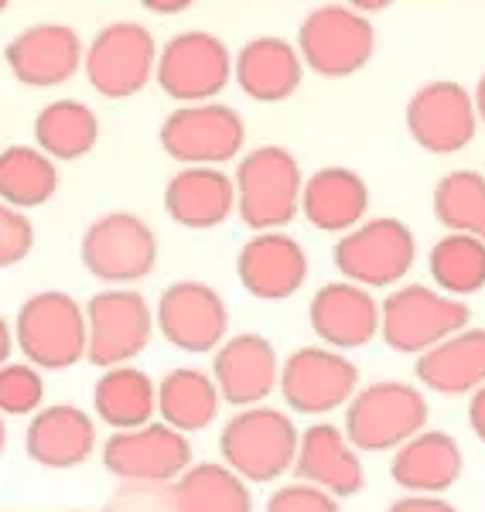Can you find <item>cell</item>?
<instances>
[{
	"mask_svg": "<svg viewBox=\"0 0 485 512\" xmlns=\"http://www.w3.org/2000/svg\"><path fill=\"white\" fill-rule=\"evenodd\" d=\"M7 448V427H4V417H0V454Z\"/></svg>",
	"mask_w": 485,
	"mask_h": 512,
	"instance_id": "obj_43",
	"label": "cell"
},
{
	"mask_svg": "<svg viewBox=\"0 0 485 512\" xmlns=\"http://www.w3.org/2000/svg\"><path fill=\"white\" fill-rule=\"evenodd\" d=\"M277 390L294 414H335V410L349 407V400L359 393V369L342 352L308 345V349H294L281 362Z\"/></svg>",
	"mask_w": 485,
	"mask_h": 512,
	"instance_id": "obj_13",
	"label": "cell"
},
{
	"mask_svg": "<svg viewBox=\"0 0 485 512\" xmlns=\"http://www.w3.org/2000/svg\"><path fill=\"white\" fill-rule=\"evenodd\" d=\"M298 55L318 76L342 79L373 59L376 31L369 18L345 4H322L308 11L298 28Z\"/></svg>",
	"mask_w": 485,
	"mask_h": 512,
	"instance_id": "obj_11",
	"label": "cell"
},
{
	"mask_svg": "<svg viewBox=\"0 0 485 512\" xmlns=\"http://www.w3.org/2000/svg\"><path fill=\"white\" fill-rule=\"evenodd\" d=\"M301 431L291 414L277 407H246L226 420L219 434V454L229 472H236L246 485L274 482L294 472Z\"/></svg>",
	"mask_w": 485,
	"mask_h": 512,
	"instance_id": "obj_2",
	"label": "cell"
},
{
	"mask_svg": "<svg viewBox=\"0 0 485 512\" xmlns=\"http://www.w3.org/2000/svg\"><path fill=\"white\" fill-rule=\"evenodd\" d=\"M236 212L253 233H284L301 212V164L287 147L263 144L246 151L233 175Z\"/></svg>",
	"mask_w": 485,
	"mask_h": 512,
	"instance_id": "obj_1",
	"label": "cell"
},
{
	"mask_svg": "<svg viewBox=\"0 0 485 512\" xmlns=\"http://www.w3.org/2000/svg\"><path fill=\"white\" fill-rule=\"evenodd\" d=\"M386 512H458L451 502L438 499V495H404L397 499Z\"/></svg>",
	"mask_w": 485,
	"mask_h": 512,
	"instance_id": "obj_38",
	"label": "cell"
},
{
	"mask_svg": "<svg viewBox=\"0 0 485 512\" xmlns=\"http://www.w3.org/2000/svg\"><path fill=\"white\" fill-rule=\"evenodd\" d=\"M304 76L298 48L284 38H253L233 55V79L257 103H281L294 96Z\"/></svg>",
	"mask_w": 485,
	"mask_h": 512,
	"instance_id": "obj_24",
	"label": "cell"
},
{
	"mask_svg": "<svg viewBox=\"0 0 485 512\" xmlns=\"http://www.w3.org/2000/svg\"><path fill=\"white\" fill-rule=\"evenodd\" d=\"M267 512H342L339 499L308 482H291L281 485L267 499Z\"/></svg>",
	"mask_w": 485,
	"mask_h": 512,
	"instance_id": "obj_37",
	"label": "cell"
},
{
	"mask_svg": "<svg viewBox=\"0 0 485 512\" xmlns=\"http://www.w3.org/2000/svg\"><path fill=\"white\" fill-rule=\"evenodd\" d=\"M294 472H298V482L315 485V489L335 495V499L363 492V485H366L359 451L349 444L342 427L325 424V420L322 424H311L308 431L301 434Z\"/></svg>",
	"mask_w": 485,
	"mask_h": 512,
	"instance_id": "obj_21",
	"label": "cell"
},
{
	"mask_svg": "<svg viewBox=\"0 0 485 512\" xmlns=\"http://www.w3.org/2000/svg\"><path fill=\"white\" fill-rule=\"evenodd\" d=\"M82 55H86L82 38L69 24L41 21L11 38L4 59L21 86L52 89V86H65V82L76 76L82 69Z\"/></svg>",
	"mask_w": 485,
	"mask_h": 512,
	"instance_id": "obj_18",
	"label": "cell"
},
{
	"mask_svg": "<svg viewBox=\"0 0 485 512\" xmlns=\"http://www.w3.org/2000/svg\"><path fill=\"white\" fill-rule=\"evenodd\" d=\"M185 7V0H147V11L154 14H182Z\"/></svg>",
	"mask_w": 485,
	"mask_h": 512,
	"instance_id": "obj_41",
	"label": "cell"
},
{
	"mask_svg": "<svg viewBox=\"0 0 485 512\" xmlns=\"http://www.w3.org/2000/svg\"><path fill=\"white\" fill-rule=\"evenodd\" d=\"M154 79L182 106L216 103V96L233 79V55L226 41L209 31H178L158 48Z\"/></svg>",
	"mask_w": 485,
	"mask_h": 512,
	"instance_id": "obj_9",
	"label": "cell"
},
{
	"mask_svg": "<svg viewBox=\"0 0 485 512\" xmlns=\"http://www.w3.org/2000/svg\"><path fill=\"white\" fill-rule=\"evenodd\" d=\"M14 345L35 369H72L86 359V308L65 291H41L14 318Z\"/></svg>",
	"mask_w": 485,
	"mask_h": 512,
	"instance_id": "obj_3",
	"label": "cell"
},
{
	"mask_svg": "<svg viewBox=\"0 0 485 512\" xmlns=\"http://www.w3.org/2000/svg\"><path fill=\"white\" fill-rule=\"evenodd\" d=\"M417 379L434 393L462 396L485 386V328H462L417 359Z\"/></svg>",
	"mask_w": 485,
	"mask_h": 512,
	"instance_id": "obj_27",
	"label": "cell"
},
{
	"mask_svg": "<svg viewBox=\"0 0 485 512\" xmlns=\"http://www.w3.org/2000/svg\"><path fill=\"white\" fill-rule=\"evenodd\" d=\"M219 390L209 373L195 366L171 369L158 383V417L178 434L205 431L219 417Z\"/></svg>",
	"mask_w": 485,
	"mask_h": 512,
	"instance_id": "obj_29",
	"label": "cell"
},
{
	"mask_svg": "<svg viewBox=\"0 0 485 512\" xmlns=\"http://www.w3.org/2000/svg\"><path fill=\"white\" fill-rule=\"evenodd\" d=\"M24 451L41 468H79L96 451V420L72 403L41 407L24 434Z\"/></svg>",
	"mask_w": 485,
	"mask_h": 512,
	"instance_id": "obj_22",
	"label": "cell"
},
{
	"mask_svg": "<svg viewBox=\"0 0 485 512\" xmlns=\"http://www.w3.org/2000/svg\"><path fill=\"white\" fill-rule=\"evenodd\" d=\"M158 69V41L137 21H113L86 45L82 72L106 99L137 96Z\"/></svg>",
	"mask_w": 485,
	"mask_h": 512,
	"instance_id": "obj_6",
	"label": "cell"
},
{
	"mask_svg": "<svg viewBox=\"0 0 485 512\" xmlns=\"http://www.w3.org/2000/svg\"><path fill=\"white\" fill-rule=\"evenodd\" d=\"M82 267L110 287H127L151 277L158 263V236L134 212L100 216L82 236Z\"/></svg>",
	"mask_w": 485,
	"mask_h": 512,
	"instance_id": "obj_12",
	"label": "cell"
},
{
	"mask_svg": "<svg viewBox=\"0 0 485 512\" xmlns=\"http://www.w3.org/2000/svg\"><path fill=\"white\" fill-rule=\"evenodd\" d=\"M103 468L120 482L171 485L192 468V441L161 420L113 431L110 441H103Z\"/></svg>",
	"mask_w": 485,
	"mask_h": 512,
	"instance_id": "obj_14",
	"label": "cell"
},
{
	"mask_svg": "<svg viewBox=\"0 0 485 512\" xmlns=\"http://www.w3.org/2000/svg\"><path fill=\"white\" fill-rule=\"evenodd\" d=\"M390 475L410 495H441L462 475V451L451 434L421 431L393 451Z\"/></svg>",
	"mask_w": 485,
	"mask_h": 512,
	"instance_id": "obj_25",
	"label": "cell"
},
{
	"mask_svg": "<svg viewBox=\"0 0 485 512\" xmlns=\"http://www.w3.org/2000/svg\"><path fill=\"white\" fill-rule=\"evenodd\" d=\"M434 216L448 233L472 236L485 243V175L482 171H451L434 188Z\"/></svg>",
	"mask_w": 485,
	"mask_h": 512,
	"instance_id": "obj_33",
	"label": "cell"
},
{
	"mask_svg": "<svg viewBox=\"0 0 485 512\" xmlns=\"http://www.w3.org/2000/svg\"><path fill=\"white\" fill-rule=\"evenodd\" d=\"M308 321L325 349H363L380 335V304L366 287H356L349 280H332L311 297Z\"/></svg>",
	"mask_w": 485,
	"mask_h": 512,
	"instance_id": "obj_19",
	"label": "cell"
},
{
	"mask_svg": "<svg viewBox=\"0 0 485 512\" xmlns=\"http://www.w3.org/2000/svg\"><path fill=\"white\" fill-rule=\"evenodd\" d=\"M427 424V400L410 383L363 386L345 407V437L356 451H397Z\"/></svg>",
	"mask_w": 485,
	"mask_h": 512,
	"instance_id": "obj_5",
	"label": "cell"
},
{
	"mask_svg": "<svg viewBox=\"0 0 485 512\" xmlns=\"http://www.w3.org/2000/svg\"><path fill=\"white\" fill-rule=\"evenodd\" d=\"M468 424H472L475 437L485 444V386L472 393V400H468Z\"/></svg>",
	"mask_w": 485,
	"mask_h": 512,
	"instance_id": "obj_39",
	"label": "cell"
},
{
	"mask_svg": "<svg viewBox=\"0 0 485 512\" xmlns=\"http://www.w3.org/2000/svg\"><path fill=\"white\" fill-rule=\"evenodd\" d=\"M11 349H14V328L7 325L4 315H0V366H7V359H11Z\"/></svg>",
	"mask_w": 485,
	"mask_h": 512,
	"instance_id": "obj_40",
	"label": "cell"
},
{
	"mask_svg": "<svg viewBox=\"0 0 485 512\" xmlns=\"http://www.w3.org/2000/svg\"><path fill=\"white\" fill-rule=\"evenodd\" d=\"M154 335V311L130 287H106L86 304V359L100 369L130 366Z\"/></svg>",
	"mask_w": 485,
	"mask_h": 512,
	"instance_id": "obj_10",
	"label": "cell"
},
{
	"mask_svg": "<svg viewBox=\"0 0 485 512\" xmlns=\"http://www.w3.org/2000/svg\"><path fill=\"white\" fill-rule=\"evenodd\" d=\"M4 7H7V4H4V0H0V14H4Z\"/></svg>",
	"mask_w": 485,
	"mask_h": 512,
	"instance_id": "obj_44",
	"label": "cell"
},
{
	"mask_svg": "<svg viewBox=\"0 0 485 512\" xmlns=\"http://www.w3.org/2000/svg\"><path fill=\"white\" fill-rule=\"evenodd\" d=\"M55 188H59V168L38 147L14 144L0 151V202L28 212L45 205Z\"/></svg>",
	"mask_w": 485,
	"mask_h": 512,
	"instance_id": "obj_32",
	"label": "cell"
},
{
	"mask_svg": "<svg viewBox=\"0 0 485 512\" xmlns=\"http://www.w3.org/2000/svg\"><path fill=\"white\" fill-rule=\"evenodd\" d=\"M168 506L171 512H253V495L236 472L205 461L171 482Z\"/></svg>",
	"mask_w": 485,
	"mask_h": 512,
	"instance_id": "obj_30",
	"label": "cell"
},
{
	"mask_svg": "<svg viewBox=\"0 0 485 512\" xmlns=\"http://www.w3.org/2000/svg\"><path fill=\"white\" fill-rule=\"evenodd\" d=\"M369 209L366 181L349 168H322L304 178L301 212L315 229L325 233H349L363 222Z\"/></svg>",
	"mask_w": 485,
	"mask_h": 512,
	"instance_id": "obj_26",
	"label": "cell"
},
{
	"mask_svg": "<svg viewBox=\"0 0 485 512\" xmlns=\"http://www.w3.org/2000/svg\"><path fill=\"white\" fill-rule=\"evenodd\" d=\"M472 103H475V117H479V123H485V72H482L479 86H475V93H472Z\"/></svg>",
	"mask_w": 485,
	"mask_h": 512,
	"instance_id": "obj_42",
	"label": "cell"
},
{
	"mask_svg": "<svg viewBox=\"0 0 485 512\" xmlns=\"http://www.w3.org/2000/svg\"><path fill=\"white\" fill-rule=\"evenodd\" d=\"M45 400V379L31 362L0 366V417H35Z\"/></svg>",
	"mask_w": 485,
	"mask_h": 512,
	"instance_id": "obj_35",
	"label": "cell"
},
{
	"mask_svg": "<svg viewBox=\"0 0 485 512\" xmlns=\"http://www.w3.org/2000/svg\"><path fill=\"white\" fill-rule=\"evenodd\" d=\"M431 277L438 280V291L448 297H468L485 287V243L472 236L448 233L434 243L427 256Z\"/></svg>",
	"mask_w": 485,
	"mask_h": 512,
	"instance_id": "obj_34",
	"label": "cell"
},
{
	"mask_svg": "<svg viewBox=\"0 0 485 512\" xmlns=\"http://www.w3.org/2000/svg\"><path fill=\"white\" fill-rule=\"evenodd\" d=\"M468 304L427 284H400L380 304V335L393 352L424 355L438 342L468 328Z\"/></svg>",
	"mask_w": 485,
	"mask_h": 512,
	"instance_id": "obj_4",
	"label": "cell"
},
{
	"mask_svg": "<svg viewBox=\"0 0 485 512\" xmlns=\"http://www.w3.org/2000/svg\"><path fill=\"white\" fill-rule=\"evenodd\" d=\"M154 328L164 335V342L188 355L216 352L229 332L223 294L202 280H175L161 291V301L154 308Z\"/></svg>",
	"mask_w": 485,
	"mask_h": 512,
	"instance_id": "obj_15",
	"label": "cell"
},
{
	"mask_svg": "<svg viewBox=\"0 0 485 512\" xmlns=\"http://www.w3.org/2000/svg\"><path fill=\"white\" fill-rule=\"evenodd\" d=\"M93 410L110 431H134L158 417V383L137 366L103 369L93 390Z\"/></svg>",
	"mask_w": 485,
	"mask_h": 512,
	"instance_id": "obj_28",
	"label": "cell"
},
{
	"mask_svg": "<svg viewBox=\"0 0 485 512\" xmlns=\"http://www.w3.org/2000/svg\"><path fill=\"white\" fill-rule=\"evenodd\" d=\"M236 277L260 301H287L308 280V253L287 233H257L236 256Z\"/></svg>",
	"mask_w": 485,
	"mask_h": 512,
	"instance_id": "obj_20",
	"label": "cell"
},
{
	"mask_svg": "<svg viewBox=\"0 0 485 512\" xmlns=\"http://www.w3.org/2000/svg\"><path fill=\"white\" fill-rule=\"evenodd\" d=\"M100 140V120L79 99H55L35 117V147L52 161H76Z\"/></svg>",
	"mask_w": 485,
	"mask_h": 512,
	"instance_id": "obj_31",
	"label": "cell"
},
{
	"mask_svg": "<svg viewBox=\"0 0 485 512\" xmlns=\"http://www.w3.org/2000/svg\"><path fill=\"white\" fill-rule=\"evenodd\" d=\"M35 250V226L28 212L0 202V267H14Z\"/></svg>",
	"mask_w": 485,
	"mask_h": 512,
	"instance_id": "obj_36",
	"label": "cell"
},
{
	"mask_svg": "<svg viewBox=\"0 0 485 512\" xmlns=\"http://www.w3.org/2000/svg\"><path fill=\"white\" fill-rule=\"evenodd\" d=\"M407 130L431 154L465 151L479 130L472 93L458 82H427L407 103Z\"/></svg>",
	"mask_w": 485,
	"mask_h": 512,
	"instance_id": "obj_16",
	"label": "cell"
},
{
	"mask_svg": "<svg viewBox=\"0 0 485 512\" xmlns=\"http://www.w3.org/2000/svg\"><path fill=\"white\" fill-rule=\"evenodd\" d=\"M335 270L356 287H397L417 260L414 233L400 219H369L335 243Z\"/></svg>",
	"mask_w": 485,
	"mask_h": 512,
	"instance_id": "obj_8",
	"label": "cell"
},
{
	"mask_svg": "<svg viewBox=\"0 0 485 512\" xmlns=\"http://www.w3.org/2000/svg\"><path fill=\"white\" fill-rule=\"evenodd\" d=\"M212 383L219 390V400L233 407H263L281 379V359L270 338L257 332H240L226 338L212 359Z\"/></svg>",
	"mask_w": 485,
	"mask_h": 512,
	"instance_id": "obj_17",
	"label": "cell"
},
{
	"mask_svg": "<svg viewBox=\"0 0 485 512\" xmlns=\"http://www.w3.org/2000/svg\"><path fill=\"white\" fill-rule=\"evenodd\" d=\"M246 144V123L233 106L195 103L178 106L161 123V147L185 168H223Z\"/></svg>",
	"mask_w": 485,
	"mask_h": 512,
	"instance_id": "obj_7",
	"label": "cell"
},
{
	"mask_svg": "<svg viewBox=\"0 0 485 512\" xmlns=\"http://www.w3.org/2000/svg\"><path fill=\"white\" fill-rule=\"evenodd\" d=\"M164 209L185 229H216L236 212V188L223 168H178L164 188Z\"/></svg>",
	"mask_w": 485,
	"mask_h": 512,
	"instance_id": "obj_23",
	"label": "cell"
}]
</instances>
